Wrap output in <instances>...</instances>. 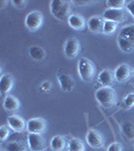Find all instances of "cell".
<instances>
[{
  "label": "cell",
  "mask_w": 134,
  "mask_h": 151,
  "mask_svg": "<svg viewBox=\"0 0 134 151\" xmlns=\"http://www.w3.org/2000/svg\"><path fill=\"white\" fill-rule=\"evenodd\" d=\"M72 3L77 6H81V5L83 6V5H89V4H91L92 2L91 1H73Z\"/></svg>",
  "instance_id": "obj_32"
},
{
  "label": "cell",
  "mask_w": 134,
  "mask_h": 151,
  "mask_svg": "<svg viewBox=\"0 0 134 151\" xmlns=\"http://www.w3.org/2000/svg\"><path fill=\"white\" fill-rule=\"evenodd\" d=\"M118 47L123 52H132L134 50V24L125 26L120 30L117 37Z\"/></svg>",
  "instance_id": "obj_1"
},
{
  "label": "cell",
  "mask_w": 134,
  "mask_h": 151,
  "mask_svg": "<svg viewBox=\"0 0 134 151\" xmlns=\"http://www.w3.org/2000/svg\"><path fill=\"white\" fill-rule=\"evenodd\" d=\"M8 126L15 132H22L26 130V122L22 117L18 115H11L7 119Z\"/></svg>",
  "instance_id": "obj_14"
},
{
  "label": "cell",
  "mask_w": 134,
  "mask_h": 151,
  "mask_svg": "<svg viewBox=\"0 0 134 151\" xmlns=\"http://www.w3.org/2000/svg\"><path fill=\"white\" fill-rule=\"evenodd\" d=\"M27 144L31 151H45L47 148L45 140L43 135L40 134H30L27 137Z\"/></svg>",
  "instance_id": "obj_9"
},
{
  "label": "cell",
  "mask_w": 134,
  "mask_h": 151,
  "mask_svg": "<svg viewBox=\"0 0 134 151\" xmlns=\"http://www.w3.org/2000/svg\"><path fill=\"white\" fill-rule=\"evenodd\" d=\"M68 151H85L86 147H85L84 142L79 139V138H71L68 141Z\"/></svg>",
  "instance_id": "obj_21"
},
{
  "label": "cell",
  "mask_w": 134,
  "mask_h": 151,
  "mask_svg": "<svg viewBox=\"0 0 134 151\" xmlns=\"http://www.w3.org/2000/svg\"><path fill=\"white\" fill-rule=\"evenodd\" d=\"M50 148L53 151H65L68 148L67 139L62 135H57L50 140Z\"/></svg>",
  "instance_id": "obj_19"
},
{
  "label": "cell",
  "mask_w": 134,
  "mask_h": 151,
  "mask_svg": "<svg viewBox=\"0 0 134 151\" xmlns=\"http://www.w3.org/2000/svg\"><path fill=\"white\" fill-rule=\"evenodd\" d=\"M98 81L103 87H113L116 83L115 74L110 69L103 70L98 76Z\"/></svg>",
  "instance_id": "obj_12"
},
{
  "label": "cell",
  "mask_w": 134,
  "mask_h": 151,
  "mask_svg": "<svg viewBox=\"0 0 134 151\" xmlns=\"http://www.w3.org/2000/svg\"><path fill=\"white\" fill-rule=\"evenodd\" d=\"M9 136H10V129L8 128V126L2 125L0 128V140L4 142L6 139H8Z\"/></svg>",
  "instance_id": "obj_26"
},
{
  "label": "cell",
  "mask_w": 134,
  "mask_h": 151,
  "mask_svg": "<svg viewBox=\"0 0 134 151\" xmlns=\"http://www.w3.org/2000/svg\"><path fill=\"white\" fill-rule=\"evenodd\" d=\"M95 97L98 103L103 108H111L117 102V93L111 87H102L95 93Z\"/></svg>",
  "instance_id": "obj_3"
},
{
  "label": "cell",
  "mask_w": 134,
  "mask_h": 151,
  "mask_svg": "<svg viewBox=\"0 0 134 151\" xmlns=\"http://www.w3.org/2000/svg\"><path fill=\"white\" fill-rule=\"evenodd\" d=\"M3 108L7 112H16L20 108V102L16 97L7 95L3 101Z\"/></svg>",
  "instance_id": "obj_18"
},
{
  "label": "cell",
  "mask_w": 134,
  "mask_h": 151,
  "mask_svg": "<svg viewBox=\"0 0 134 151\" xmlns=\"http://www.w3.org/2000/svg\"><path fill=\"white\" fill-rule=\"evenodd\" d=\"M71 3L72 2L64 1V0H52L50 3V13L58 20L63 21L65 19H69L71 16V10H72Z\"/></svg>",
  "instance_id": "obj_2"
},
{
  "label": "cell",
  "mask_w": 134,
  "mask_h": 151,
  "mask_svg": "<svg viewBox=\"0 0 134 151\" xmlns=\"http://www.w3.org/2000/svg\"><path fill=\"white\" fill-rule=\"evenodd\" d=\"M117 26H118V23L114 22V21H110V20H105V23H104V30L103 33L108 35H113L116 31Z\"/></svg>",
  "instance_id": "obj_24"
},
{
  "label": "cell",
  "mask_w": 134,
  "mask_h": 151,
  "mask_svg": "<svg viewBox=\"0 0 134 151\" xmlns=\"http://www.w3.org/2000/svg\"><path fill=\"white\" fill-rule=\"evenodd\" d=\"M5 151H28V148L22 141H11L5 145Z\"/></svg>",
  "instance_id": "obj_23"
},
{
  "label": "cell",
  "mask_w": 134,
  "mask_h": 151,
  "mask_svg": "<svg viewBox=\"0 0 134 151\" xmlns=\"http://www.w3.org/2000/svg\"><path fill=\"white\" fill-rule=\"evenodd\" d=\"M81 52V42L76 37H71L64 45V53L67 58H75Z\"/></svg>",
  "instance_id": "obj_7"
},
{
  "label": "cell",
  "mask_w": 134,
  "mask_h": 151,
  "mask_svg": "<svg viewBox=\"0 0 134 151\" xmlns=\"http://www.w3.org/2000/svg\"><path fill=\"white\" fill-rule=\"evenodd\" d=\"M26 130L30 134H43L47 130V122L43 118H31L26 122Z\"/></svg>",
  "instance_id": "obj_8"
},
{
  "label": "cell",
  "mask_w": 134,
  "mask_h": 151,
  "mask_svg": "<svg viewBox=\"0 0 134 151\" xmlns=\"http://www.w3.org/2000/svg\"><path fill=\"white\" fill-rule=\"evenodd\" d=\"M121 132L126 140H134V122L132 121H125L121 124Z\"/></svg>",
  "instance_id": "obj_20"
},
{
  "label": "cell",
  "mask_w": 134,
  "mask_h": 151,
  "mask_svg": "<svg viewBox=\"0 0 134 151\" xmlns=\"http://www.w3.org/2000/svg\"><path fill=\"white\" fill-rule=\"evenodd\" d=\"M11 3L13 4V6L17 9H23L25 8L26 5H27L28 2L26 0H12Z\"/></svg>",
  "instance_id": "obj_28"
},
{
  "label": "cell",
  "mask_w": 134,
  "mask_h": 151,
  "mask_svg": "<svg viewBox=\"0 0 134 151\" xmlns=\"http://www.w3.org/2000/svg\"><path fill=\"white\" fill-rule=\"evenodd\" d=\"M78 73L83 81L88 83L93 80L96 69H95V65L92 63V60H90L87 58H80L79 64H78Z\"/></svg>",
  "instance_id": "obj_4"
},
{
  "label": "cell",
  "mask_w": 134,
  "mask_h": 151,
  "mask_svg": "<svg viewBox=\"0 0 134 151\" xmlns=\"http://www.w3.org/2000/svg\"><path fill=\"white\" fill-rule=\"evenodd\" d=\"M126 16H127V12L124 10V9L108 8V9H106L103 13V18L105 19V20L114 21V22H116V23L123 22L126 19Z\"/></svg>",
  "instance_id": "obj_10"
},
{
  "label": "cell",
  "mask_w": 134,
  "mask_h": 151,
  "mask_svg": "<svg viewBox=\"0 0 134 151\" xmlns=\"http://www.w3.org/2000/svg\"><path fill=\"white\" fill-rule=\"evenodd\" d=\"M126 8H127V10L130 12V14L134 17V0L126 3Z\"/></svg>",
  "instance_id": "obj_31"
},
{
  "label": "cell",
  "mask_w": 134,
  "mask_h": 151,
  "mask_svg": "<svg viewBox=\"0 0 134 151\" xmlns=\"http://www.w3.org/2000/svg\"><path fill=\"white\" fill-rule=\"evenodd\" d=\"M28 53L35 60H41L45 58V50L40 45H32L29 48Z\"/></svg>",
  "instance_id": "obj_22"
},
{
  "label": "cell",
  "mask_w": 134,
  "mask_h": 151,
  "mask_svg": "<svg viewBox=\"0 0 134 151\" xmlns=\"http://www.w3.org/2000/svg\"><path fill=\"white\" fill-rule=\"evenodd\" d=\"M114 74H115L116 82L125 83V82H127L131 78V76H132V70H131V68L129 65L121 64L115 69Z\"/></svg>",
  "instance_id": "obj_11"
},
{
  "label": "cell",
  "mask_w": 134,
  "mask_h": 151,
  "mask_svg": "<svg viewBox=\"0 0 134 151\" xmlns=\"http://www.w3.org/2000/svg\"><path fill=\"white\" fill-rule=\"evenodd\" d=\"M124 105H125L127 109L133 108L134 107V92L126 95L125 98H124Z\"/></svg>",
  "instance_id": "obj_27"
},
{
  "label": "cell",
  "mask_w": 134,
  "mask_h": 151,
  "mask_svg": "<svg viewBox=\"0 0 134 151\" xmlns=\"http://www.w3.org/2000/svg\"><path fill=\"white\" fill-rule=\"evenodd\" d=\"M52 88H53V84L50 82H45V83H43L41 84V87H40V89L43 90V92H50V90H52Z\"/></svg>",
  "instance_id": "obj_30"
},
{
  "label": "cell",
  "mask_w": 134,
  "mask_h": 151,
  "mask_svg": "<svg viewBox=\"0 0 134 151\" xmlns=\"http://www.w3.org/2000/svg\"><path fill=\"white\" fill-rule=\"evenodd\" d=\"M87 143L94 149H100L105 145V138L103 134L96 129H90L86 135Z\"/></svg>",
  "instance_id": "obj_5"
},
{
  "label": "cell",
  "mask_w": 134,
  "mask_h": 151,
  "mask_svg": "<svg viewBox=\"0 0 134 151\" xmlns=\"http://www.w3.org/2000/svg\"><path fill=\"white\" fill-rule=\"evenodd\" d=\"M132 76H133V77H134V69L132 70Z\"/></svg>",
  "instance_id": "obj_33"
},
{
  "label": "cell",
  "mask_w": 134,
  "mask_h": 151,
  "mask_svg": "<svg viewBox=\"0 0 134 151\" xmlns=\"http://www.w3.org/2000/svg\"><path fill=\"white\" fill-rule=\"evenodd\" d=\"M68 22H69V25L75 30H83L85 27H86V20L83 16L79 15L77 13H73L71 14V16L68 19Z\"/></svg>",
  "instance_id": "obj_17"
},
{
  "label": "cell",
  "mask_w": 134,
  "mask_h": 151,
  "mask_svg": "<svg viewBox=\"0 0 134 151\" xmlns=\"http://www.w3.org/2000/svg\"><path fill=\"white\" fill-rule=\"evenodd\" d=\"M126 3L127 2L124 0H108V1H106L108 8L111 9H123Z\"/></svg>",
  "instance_id": "obj_25"
},
{
  "label": "cell",
  "mask_w": 134,
  "mask_h": 151,
  "mask_svg": "<svg viewBox=\"0 0 134 151\" xmlns=\"http://www.w3.org/2000/svg\"><path fill=\"white\" fill-rule=\"evenodd\" d=\"M104 20L103 17L101 16H92L91 18H89V20L87 21L88 28L92 31V32L96 33H101L104 30Z\"/></svg>",
  "instance_id": "obj_15"
},
{
  "label": "cell",
  "mask_w": 134,
  "mask_h": 151,
  "mask_svg": "<svg viewBox=\"0 0 134 151\" xmlns=\"http://www.w3.org/2000/svg\"><path fill=\"white\" fill-rule=\"evenodd\" d=\"M107 151H123V146L119 142H114L108 146Z\"/></svg>",
  "instance_id": "obj_29"
},
{
  "label": "cell",
  "mask_w": 134,
  "mask_h": 151,
  "mask_svg": "<svg viewBox=\"0 0 134 151\" xmlns=\"http://www.w3.org/2000/svg\"><path fill=\"white\" fill-rule=\"evenodd\" d=\"M43 23V13L40 11H31L25 17V26L30 31H36Z\"/></svg>",
  "instance_id": "obj_6"
},
{
  "label": "cell",
  "mask_w": 134,
  "mask_h": 151,
  "mask_svg": "<svg viewBox=\"0 0 134 151\" xmlns=\"http://www.w3.org/2000/svg\"><path fill=\"white\" fill-rule=\"evenodd\" d=\"M14 85V78L10 74H4L2 75L0 79V92L1 94L6 95L11 91L12 87Z\"/></svg>",
  "instance_id": "obj_16"
},
{
  "label": "cell",
  "mask_w": 134,
  "mask_h": 151,
  "mask_svg": "<svg viewBox=\"0 0 134 151\" xmlns=\"http://www.w3.org/2000/svg\"><path fill=\"white\" fill-rule=\"evenodd\" d=\"M58 83H60L61 89L63 90L64 92H72L73 89H74L75 85H76V82L75 80L72 78V76L68 73H62L58 76Z\"/></svg>",
  "instance_id": "obj_13"
}]
</instances>
